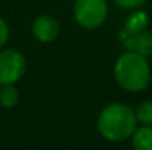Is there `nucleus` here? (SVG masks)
<instances>
[{
  "label": "nucleus",
  "mask_w": 152,
  "mask_h": 150,
  "mask_svg": "<svg viewBox=\"0 0 152 150\" xmlns=\"http://www.w3.org/2000/svg\"><path fill=\"white\" fill-rule=\"evenodd\" d=\"M136 127L137 119L134 110L121 101L106 104L98 116V131L111 143L126 141L132 137Z\"/></svg>",
  "instance_id": "obj_1"
},
{
  "label": "nucleus",
  "mask_w": 152,
  "mask_h": 150,
  "mask_svg": "<svg viewBox=\"0 0 152 150\" xmlns=\"http://www.w3.org/2000/svg\"><path fill=\"white\" fill-rule=\"evenodd\" d=\"M114 77L123 90L129 93L143 91L151 83L148 57L136 51H124L114 65Z\"/></svg>",
  "instance_id": "obj_2"
},
{
  "label": "nucleus",
  "mask_w": 152,
  "mask_h": 150,
  "mask_svg": "<svg viewBox=\"0 0 152 150\" xmlns=\"http://www.w3.org/2000/svg\"><path fill=\"white\" fill-rule=\"evenodd\" d=\"M106 0H75L74 3L75 22L86 30H95L101 27L106 19Z\"/></svg>",
  "instance_id": "obj_3"
},
{
  "label": "nucleus",
  "mask_w": 152,
  "mask_h": 150,
  "mask_svg": "<svg viewBox=\"0 0 152 150\" xmlns=\"http://www.w3.org/2000/svg\"><path fill=\"white\" fill-rule=\"evenodd\" d=\"M27 62L21 51L15 49H0V86L15 84L25 74Z\"/></svg>",
  "instance_id": "obj_4"
},
{
  "label": "nucleus",
  "mask_w": 152,
  "mask_h": 150,
  "mask_svg": "<svg viewBox=\"0 0 152 150\" xmlns=\"http://www.w3.org/2000/svg\"><path fill=\"white\" fill-rule=\"evenodd\" d=\"M31 33L40 43H52L59 36V24L52 15H40L34 19Z\"/></svg>",
  "instance_id": "obj_5"
},
{
  "label": "nucleus",
  "mask_w": 152,
  "mask_h": 150,
  "mask_svg": "<svg viewBox=\"0 0 152 150\" xmlns=\"http://www.w3.org/2000/svg\"><path fill=\"white\" fill-rule=\"evenodd\" d=\"M121 41L123 46L130 51H136L145 57L152 56V33L143 30L137 34H127L121 31Z\"/></svg>",
  "instance_id": "obj_6"
},
{
  "label": "nucleus",
  "mask_w": 152,
  "mask_h": 150,
  "mask_svg": "<svg viewBox=\"0 0 152 150\" xmlns=\"http://www.w3.org/2000/svg\"><path fill=\"white\" fill-rule=\"evenodd\" d=\"M148 21H149V18H148V13L146 12H143V10H134V12H132L127 16L123 31L127 33V34H137V33L146 30Z\"/></svg>",
  "instance_id": "obj_7"
},
{
  "label": "nucleus",
  "mask_w": 152,
  "mask_h": 150,
  "mask_svg": "<svg viewBox=\"0 0 152 150\" xmlns=\"http://www.w3.org/2000/svg\"><path fill=\"white\" fill-rule=\"evenodd\" d=\"M130 138H132V146L136 150H152V127L151 125L136 127Z\"/></svg>",
  "instance_id": "obj_8"
},
{
  "label": "nucleus",
  "mask_w": 152,
  "mask_h": 150,
  "mask_svg": "<svg viewBox=\"0 0 152 150\" xmlns=\"http://www.w3.org/2000/svg\"><path fill=\"white\" fill-rule=\"evenodd\" d=\"M19 100V93L13 84H1L0 86V106L4 109L13 107Z\"/></svg>",
  "instance_id": "obj_9"
},
{
  "label": "nucleus",
  "mask_w": 152,
  "mask_h": 150,
  "mask_svg": "<svg viewBox=\"0 0 152 150\" xmlns=\"http://www.w3.org/2000/svg\"><path fill=\"white\" fill-rule=\"evenodd\" d=\"M134 115H136L137 122H140L142 125H151L152 127V101H149V100L142 101L134 109Z\"/></svg>",
  "instance_id": "obj_10"
},
{
  "label": "nucleus",
  "mask_w": 152,
  "mask_h": 150,
  "mask_svg": "<svg viewBox=\"0 0 152 150\" xmlns=\"http://www.w3.org/2000/svg\"><path fill=\"white\" fill-rule=\"evenodd\" d=\"M9 40V25L7 22L0 16V49L4 47V44Z\"/></svg>",
  "instance_id": "obj_11"
},
{
  "label": "nucleus",
  "mask_w": 152,
  "mask_h": 150,
  "mask_svg": "<svg viewBox=\"0 0 152 150\" xmlns=\"http://www.w3.org/2000/svg\"><path fill=\"white\" fill-rule=\"evenodd\" d=\"M120 7H123V9H137V7H140L146 0H114Z\"/></svg>",
  "instance_id": "obj_12"
}]
</instances>
